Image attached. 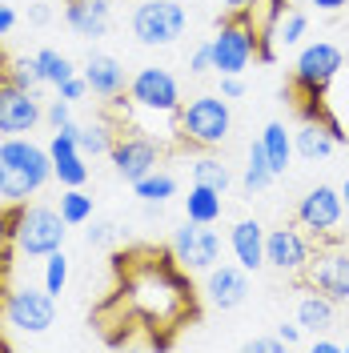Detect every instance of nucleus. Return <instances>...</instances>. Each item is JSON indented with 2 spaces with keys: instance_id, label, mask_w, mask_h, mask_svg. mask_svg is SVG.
<instances>
[{
  "instance_id": "obj_1",
  "label": "nucleus",
  "mask_w": 349,
  "mask_h": 353,
  "mask_svg": "<svg viewBox=\"0 0 349 353\" xmlns=\"http://www.w3.org/2000/svg\"><path fill=\"white\" fill-rule=\"evenodd\" d=\"M117 269H125V261H117ZM181 269L185 265L177 261V253H161V249L157 253L149 249L141 265L125 269L121 293L149 321V330H177V321L185 313L193 317V285H189V277Z\"/></svg>"
},
{
  "instance_id": "obj_2",
  "label": "nucleus",
  "mask_w": 349,
  "mask_h": 353,
  "mask_svg": "<svg viewBox=\"0 0 349 353\" xmlns=\"http://www.w3.org/2000/svg\"><path fill=\"white\" fill-rule=\"evenodd\" d=\"M341 48L329 41H313L297 52V65H293V88L306 92V105H301V117H317L326 121V92L329 85L341 77Z\"/></svg>"
},
{
  "instance_id": "obj_3",
  "label": "nucleus",
  "mask_w": 349,
  "mask_h": 353,
  "mask_svg": "<svg viewBox=\"0 0 349 353\" xmlns=\"http://www.w3.org/2000/svg\"><path fill=\"white\" fill-rule=\"evenodd\" d=\"M177 129H181L185 145L217 149L221 141L229 137V129H233L229 101L225 97H193L189 105H181V112H177Z\"/></svg>"
},
{
  "instance_id": "obj_4",
  "label": "nucleus",
  "mask_w": 349,
  "mask_h": 353,
  "mask_svg": "<svg viewBox=\"0 0 349 353\" xmlns=\"http://www.w3.org/2000/svg\"><path fill=\"white\" fill-rule=\"evenodd\" d=\"M209 44H213V68L221 77H241L245 68L257 61V28H253L249 8L233 12Z\"/></svg>"
},
{
  "instance_id": "obj_5",
  "label": "nucleus",
  "mask_w": 349,
  "mask_h": 353,
  "mask_svg": "<svg viewBox=\"0 0 349 353\" xmlns=\"http://www.w3.org/2000/svg\"><path fill=\"white\" fill-rule=\"evenodd\" d=\"M68 221L61 217V209H48V205H24L17 229H12V245L21 249L24 257H48L52 249L65 245V229Z\"/></svg>"
},
{
  "instance_id": "obj_6",
  "label": "nucleus",
  "mask_w": 349,
  "mask_h": 353,
  "mask_svg": "<svg viewBox=\"0 0 349 353\" xmlns=\"http://www.w3.org/2000/svg\"><path fill=\"white\" fill-rule=\"evenodd\" d=\"M185 32V8L177 0H145L132 12V37L145 48H165L177 44Z\"/></svg>"
},
{
  "instance_id": "obj_7",
  "label": "nucleus",
  "mask_w": 349,
  "mask_h": 353,
  "mask_svg": "<svg viewBox=\"0 0 349 353\" xmlns=\"http://www.w3.org/2000/svg\"><path fill=\"white\" fill-rule=\"evenodd\" d=\"M129 105L137 112H157V117H177L181 112V85L169 68H141L129 81Z\"/></svg>"
},
{
  "instance_id": "obj_8",
  "label": "nucleus",
  "mask_w": 349,
  "mask_h": 353,
  "mask_svg": "<svg viewBox=\"0 0 349 353\" xmlns=\"http://www.w3.org/2000/svg\"><path fill=\"white\" fill-rule=\"evenodd\" d=\"M306 285L326 293L329 301H349V249H341L337 237H329L326 245H313L306 265Z\"/></svg>"
},
{
  "instance_id": "obj_9",
  "label": "nucleus",
  "mask_w": 349,
  "mask_h": 353,
  "mask_svg": "<svg viewBox=\"0 0 349 353\" xmlns=\"http://www.w3.org/2000/svg\"><path fill=\"white\" fill-rule=\"evenodd\" d=\"M4 321L17 333H28V337L48 333L52 321H57V297L48 289H28V285L12 289L8 301H4Z\"/></svg>"
},
{
  "instance_id": "obj_10",
  "label": "nucleus",
  "mask_w": 349,
  "mask_h": 353,
  "mask_svg": "<svg viewBox=\"0 0 349 353\" xmlns=\"http://www.w3.org/2000/svg\"><path fill=\"white\" fill-rule=\"evenodd\" d=\"M341 217H346L341 189H329V185L309 189L306 197H301V205H297V225L306 229L313 241H329V237H337Z\"/></svg>"
},
{
  "instance_id": "obj_11",
  "label": "nucleus",
  "mask_w": 349,
  "mask_h": 353,
  "mask_svg": "<svg viewBox=\"0 0 349 353\" xmlns=\"http://www.w3.org/2000/svg\"><path fill=\"white\" fill-rule=\"evenodd\" d=\"M313 237L301 225H281V229H265V265H273L277 273H306Z\"/></svg>"
},
{
  "instance_id": "obj_12",
  "label": "nucleus",
  "mask_w": 349,
  "mask_h": 353,
  "mask_svg": "<svg viewBox=\"0 0 349 353\" xmlns=\"http://www.w3.org/2000/svg\"><path fill=\"white\" fill-rule=\"evenodd\" d=\"M173 253L177 261L193 273H209L213 265L221 261V237L217 229L209 225H197V221H185V229L173 233Z\"/></svg>"
},
{
  "instance_id": "obj_13",
  "label": "nucleus",
  "mask_w": 349,
  "mask_h": 353,
  "mask_svg": "<svg viewBox=\"0 0 349 353\" xmlns=\"http://www.w3.org/2000/svg\"><path fill=\"white\" fill-rule=\"evenodd\" d=\"M112 165H117V173L125 176V181H141V176H149L157 169V161H161V145H157L153 137H145V132H121L117 141H112Z\"/></svg>"
},
{
  "instance_id": "obj_14",
  "label": "nucleus",
  "mask_w": 349,
  "mask_h": 353,
  "mask_svg": "<svg viewBox=\"0 0 349 353\" xmlns=\"http://www.w3.org/2000/svg\"><path fill=\"white\" fill-rule=\"evenodd\" d=\"M41 121H44V109H41V101H37V92L17 88L0 72V132L21 137V132L37 129Z\"/></svg>"
},
{
  "instance_id": "obj_15",
  "label": "nucleus",
  "mask_w": 349,
  "mask_h": 353,
  "mask_svg": "<svg viewBox=\"0 0 349 353\" xmlns=\"http://www.w3.org/2000/svg\"><path fill=\"white\" fill-rule=\"evenodd\" d=\"M48 157H52V176L72 189V185H85L88 181V165H85V153H81V145H77V125L68 121L65 129L52 132V141H48Z\"/></svg>"
},
{
  "instance_id": "obj_16",
  "label": "nucleus",
  "mask_w": 349,
  "mask_h": 353,
  "mask_svg": "<svg viewBox=\"0 0 349 353\" xmlns=\"http://www.w3.org/2000/svg\"><path fill=\"white\" fill-rule=\"evenodd\" d=\"M205 293L217 309H237L249 297V269L241 265H213L205 273Z\"/></svg>"
},
{
  "instance_id": "obj_17",
  "label": "nucleus",
  "mask_w": 349,
  "mask_h": 353,
  "mask_svg": "<svg viewBox=\"0 0 349 353\" xmlns=\"http://www.w3.org/2000/svg\"><path fill=\"white\" fill-rule=\"evenodd\" d=\"M229 249H233V257H237L241 269H261L265 265V225L261 221H237L233 229H229Z\"/></svg>"
},
{
  "instance_id": "obj_18",
  "label": "nucleus",
  "mask_w": 349,
  "mask_h": 353,
  "mask_svg": "<svg viewBox=\"0 0 349 353\" xmlns=\"http://www.w3.org/2000/svg\"><path fill=\"white\" fill-rule=\"evenodd\" d=\"M65 17L77 37H105L112 21V4L109 0H72L65 8Z\"/></svg>"
},
{
  "instance_id": "obj_19",
  "label": "nucleus",
  "mask_w": 349,
  "mask_h": 353,
  "mask_svg": "<svg viewBox=\"0 0 349 353\" xmlns=\"http://www.w3.org/2000/svg\"><path fill=\"white\" fill-rule=\"evenodd\" d=\"M85 81H88V92L109 97L112 101V97L125 92V68H121V61L97 52V57H88V65H85Z\"/></svg>"
},
{
  "instance_id": "obj_20",
  "label": "nucleus",
  "mask_w": 349,
  "mask_h": 353,
  "mask_svg": "<svg viewBox=\"0 0 349 353\" xmlns=\"http://www.w3.org/2000/svg\"><path fill=\"white\" fill-rule=\"evenodd\" d=\"M337 149V141H333V132L326 129V121H317V117H301V129L293 132V153L309 157V161H321Z\"/></svg>"
},
{
  "instance_id": "obj_21",
  "label": "nucleus",
  "mask_w": 349,
  "mask_h": 353,
  "mask_svg": "<svg viewBox=\"0 0 349 353\" xmlns=\"http://www.w3.org/2000/svg\"><path fill=\"white\" fill-rule=\"evenodd\" d=\"M44 181L37 173H28L24 165H12V161H0V201H28Z\"/></svg>"
},
{
  "instance_id": "obj_22",
  "label": "nucleus",
  "mask_w": 349,
  "mask_h": 353,
  "mask_svg": "<svg viewBox=\"0 0 349 353\" xmlns=\"http://www.w3.org/2000/svg\"><path fill=\"white\" fill-rule=\"evenodd\" d=\"M333 305L337 301H329L326 293H317V289L309 285L301 297H297V325L301 330H321V325H329L333 321Z\"/></svg>"
},
{
  "instance_id": "obj_23",
  "label": "nucleus",
  "mask_w": 349,
  "mask_h": 353,
  "mask_svg": "<svg viewBox=\"0 0 349 353\" xmlns=\"http://www.w3.org/2000/svg\"><path fill=\"white\" fill-rule=\"evenodd\" d=\"M261 145H265V157H269V165H273V173L281 176L289 169V157H293V132L285 129L281 121H269L261 132Z\"/></svg>"
},
{
  "instance_id": "obj_24",
  "label": "nucleus",
  "mask_w": 349,
  "mask_h": 353,
  "mask_svg": "<svg viewBox=\"0 0 349 353\" xmlns=\"http://www.w3.org/2000/svg\"><path fill=\"white\" fill-rule=\"evenodd\" d=\"M185 217L197 225H217L221 221V193L209 185H193L189 197H185Z\"/></svg>"
},
{
  "instance_id": "obj_25",
  "label": "nucleus",
  "mask_w": 349,
  "mask_h": 353,
  "mask_svg": "<svg viewBox=\"0 0 349 353\" xmlns=\"http://www.w3.org/2000/svg\"><path fill=\"white\" fill-rule=\"evenodd\" d=\"M273 176L277 173H273V165H269V157H265V145L253 141V145H249V165H245V173H241V185H245L249 193H261Z\"/></svg>"
},
{
  "instance_id": "obj_26",
  "label": "nucleus",
  "mask_w": 349,
  "mask_h": 353,
  "mask_svg": "<svg viewBox=\"0 0 349 353\" xmlns=\"http://www.w3.org/2000/svg\"><path fill=\"white\" fill-rule=\"evenodd\" d=\"M132 189H137V197L145 201V205H165V201L177 193V176L173 173H149L141 176V181H132Z\"/></svg>"
},
{
  "instance_id": "obj_27",
  "label": "nucleus",
  "mask_w": 349,
  "mask_h": 353,
  "mask_svg": "<svg viewBox=\"0 0 349 353\" xmlns=\"http://www.w3.org/2000/svg\"><path fill=\"white\" fill-rule=\"evenodd\" d=\"M229 181H233V176H229V169H225V165H221L217 157H197L193 161V185H209V189H217V193H225V189H229Z\"/></svg>"
},
{
  "instance_id": "obj_28",
  "label": "nucleus",
  "mask_w": 349,
  "mask_h": 353,
  "mask_svg": "<svg viewBox=\"0 0 349 353\" xmlns=\"http://www.w3.org/2000/svg\"><path fill=\"white\" fill-rule=\"evenodd\" d=\"M4 77L17 88H28V92H37V88L44 85V72H41V65H37V57H17V61H8V65H4Z\"/></svg>"
},
{
  "instance_id": "obj_29",
  "label": "nucleus",
  "mask_w": 349,
  "mask_h": 353,
  "mask_svg": "<svg viewBox=\"0 0 349 353\" xmlns=\"http://www.w3.org/2000/svg\"><path fill=\"white\" fill-rule=\"evenodd\" d=\"M37 65H41V72H44V85H65L68 77H77V68H72V61L68 57H61L57 48H41L37 52Z\"/></svg>"
},
{
  "instance_id": "obj_30",
  "label": "nucleus",
  "mask_w": 349,
  "mask_h": 353,
  "mask_svg": "<svg viewBox=\"0 0 349 353\" xmlns=\"http://www.w3.org/2000/svg\"><path fill=\"white\" fill-rule=\"evenodd\" d=\"M61 217H65L68 225H85V221L92 217V197H88L81 185H72V189L61 193Z\"/></svg>"
},
{
  "instance_id": "obj_31",
  "label": "nucleus",
  "mask_w": 349,
  "mask_h": 353,
  "mask_svg": "<svg viewBox=\"0 0 349 353\" xmlns=\"http://www.w3.org/2000/svg\"><path fill=\"white\" fill-rule=\"evenodd\" d=\"M112 137L109 132V125H77V145H81V153H88V157H101V153H109L112 149Z\"/></svg>"
},
{
  "instance_id": "obj_32",
  "label": "nucleus",
  "mask_w": 349,
  "mask_h": 353,
  "mask_svg": "<svg viewBox=\"0 0 349 353\" xmlns=\"http://www.w3.org/2000/svg\"><path fill=\"white\" fill-rule=\"evenodd\" d=\"M65 285H68V257L61 253V249H52V253L44 257V289L57 297Z\"/></svg>"
},
{
  "instance_id": "obj_33",
  "label": "nucleus",
  "mask_w": 349,
  "mask_h": 353,
  "mask_svg": "<svg viewBox=\"0 0 349 353\" xmlns=\"http://www.w3.org/2000/svg\"><path fill=\"white\" fill-rule=\"evenodd\" d=\"M306 28H309V17H306V12H285L281 21H277V44H285V48L301 44Z\"/></svg>"
},
{
  "instance_id": "obj_34",
  "label": "nucleus",
  "mask_w": 349,
  "mask_h": 353,
  "mask_svg": "<svg viewBox=\"0 0 349 353\" xmlns=\"http://www.w3.org/2000/svg\"><path fill=\"white\" fill-rule=\"evenodd\" d=\"M21 209H24V201H4L0 205V253H4V245L12 241V229H17Z\"/></svg>"
},
{
  "instance_id": "obj_35",
  "label": "nucleus",
  "mask_w": 349,
  "mask_h": 353,
  "mask_svg": "<svg viewBox=\"0 0 349 353\" xmlns=\"http://www.w3.org/2000/svg\"><path fill=\"white\" fill-rule=\"evenodd\" d=\"M72 101H65V97H57V101H48L44 105V121L52 125V129H65L68 121H72V109H68Z\"/></svg>"
},
{
  "instance_id": "obj_36",
  "label": "nucleus",
  "mask_w": 349,
  "mask_h": 353,
  "mask_svg": "<svg viewBox=\"0 0 349 353\" xmlns=\"http://www.w3.org/2000/svg\"><path fill=\"white\" fill-rule=\"evenodd\" d=\"M57 92H61L65 101H81V97L88 92V81H85V72H77V77H68L65 85L57 88Z\"/></svg>"
},
{
  "instance_id": "obj_37",
  "label": "nucleus",
  "mask_w": 349,
  "mask_h": 353,
  "mask_svg": "<svg viewBox=\"0 0 349 353\" xmlns=\"http://www.w3.org/2000/svg\"><path fill=\"white\" fill-rule=\"evenodd\" d=\"M112 229H117V225H109V221H92V229L85 233V241L88 245H109L112 241Z\"/></svg>"
},
{
  "instance_id": "obj_38",
  "label": "nucleus",
  "mask_w": 349,
  "mask_h": 353,
  "mask_svg": "<svg viewBox=\"0 0 349 353\" xmlns=\"http://www.w3.org/2000/svg\"><path fill=\"white\" fill-rule=\"evenodd\" d=\"M245 350L253 353H281V350H289V345H285L281 337H253V341H245Z\"/></svg>"
},
{
  "instance_id": "obj_39",
  "label": "nucleus",
  "mask_w": 349,
  "mask_h": 353,
  "mask_svg": "<svg viewBox=\"0 0 349 353\" xmlns=\"http://www.w3.org/2000/svg\"><path fill=\"white\" fill-rule=\"evenodd\" d=\"M189 68H193V72H209V68H213V44H201L193 52V61H189Z\"/></svg>"
},
{
  "instance_id": "obj_40",
  "label": "nucleus",
  "mask_w": 349,
  "mask_h": 353,
  "mask_svg": "<svg viewBox=\"0 0 349 353\" xmlns=\"http://www.w3.org/2000/svg\"><path fill=\"white\" fill-rule=\"evenodd\" d=\"M241 92H245V81L241 77H221V97L225 101H237Z\"/></svg>"
},
{
  "instance_id": "obj_41",
  "label": "nucleus",
  "mask_w": 349,
  "mask_h": 353,
  "mask_svg": "<svg viewBox=\"0 0 349 353\" xmlns=\"http://www.w3.org/2000/svg\"><path fill=\"white\" fill-rule=\"evenodd\" d=\"M277 337H281L285 345H297V341H301V325H277Z\"/></svg>"
},
{
  "instance_id": "obj_42",
  "label": "nucleus",
  "mask_w": 349,
  "mask_h": 353,
  "mask_svg": "<svg viewBox=\"0 0 349 353\" xmlns=\"http://www.w3.org/2000/svg\"><path fill=\"white\" fill-rule=\"evenodd\" d=\"M12 24H17V12H12L8 4H0V37H4V32H12Z\"/></svg>"
},
{
  "instance_id": "obj_43",
  "label": "nucleus",
  "mask_w": 349,
  "mask_h": 353,
  "mask_svg": "<svg viewBox=\"0 0 349 353\" xmlns=\"http://www.w3.org/2000/svg\"><path fill=\"white\" fill-rule=\"evenodd\" d=\"M309 350H313V353H337L341 345H337V341H326V337H313V341H309Z\"/></svg>"
},
{
  "instance_id": "obj_44",
  "label": "nucleus",
  "mask_w": 349,
  "mask_h": 353,
  "mask_svg": "<svg viewBox=\"0 0 349 353\" xmlns=\"http://www.w3.org/2000/svg\"><path fill=\"white\" fill-rule=\"evenodd\" d=\"M313 4H317L321 12H337V8H346L349 0H313Z\"/></svg>"
},
{
  "instance_id": "obj_45",
  "label": "nucleus",
  "mask_w": 349,
  "mask_h": 353,
  "mask_svg": "<svg viewBox=\"0 0 349 353\" xmlns=\"http://www.w3.org/2000/svg\"><path fill=\"white\" fill-rule=\"evenodd\" d=\"M221 4H225V8H229V12H241V8H253V4H257V0H221Z\"/></svg>"
},
{
  "instance_id": "obj_46",
  "label": "nucleus",
  "mask_w": 349,
  "mask_h": 353,
  "mask_svg": "<svg viewBox=\"0 0 349 353\" xmlns=\"http://www.w3.org/2000/svg\"><path fill=\"white\" fill-rule=\"evenodd\" d=\"M28 17H32V21H37V24H44V21H48V8H44V4H37V8H32Z\"/></svg>"
},
{
  "instance_id": "obj_47",
  "label": "nucleus",
  "mask_w": 349,
  "mask_h": 353,
  "mask_svg": "<svg viewBox=\"0 0 349 353\" xmlns=\"http://www.w3.org/2000/svg\"><path fill=\"white\" fill-rule=\"evenodd\" d=\"M341 201H346V209H349V181L341 185Z\"/></svg>"
},
{
  "instance_id": "obj_48",
  "label": "nucleus",
  "mask_w": 349,
  "mask_h": 353,
  "mask_svg": "<svg viewBox=\"0 0 349 353\" xmlns=\"http://www.w3.org/2000/svg\"><path fill=\"white\" fill-rule=\"evenodd\" d=\"M0 65H4V48H0ZM0 72H4V68H0Z\"/></svg>"
}]
</instances>
